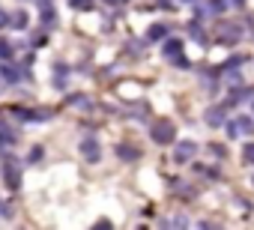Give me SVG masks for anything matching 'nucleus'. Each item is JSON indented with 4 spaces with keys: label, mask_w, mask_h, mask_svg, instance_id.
Here are the masks:
<instances>
[{
    "label": "nucleus",
    "mask_w": 254,
    "mask_h": 230,
    "mask_svg": "<svg viewBox=\"0 0 254 230\" xmlns=\"http://www.w3.org/2000/svg\"><path fill=\"white\" fill-rule=\"evenodd\" d=\"M3 182H6L12 191H18V185H21V171H18L15 165H3Z\"/></svg>",
    "instance_id": "4"
},
{
    "label": "nucleus",
    "mask_w": 254,
    "mask_h": 230,
    "mask_svg": "<svg viewBox=\"0 0 254 230\" xmlns=\"http://www.w3.org/2000/svg\"><path fill=\"white\" fill-rule=\"evenodd\" d=\"M168 36V24H156V27H150V33H147V39H165Z\"/></svg>",
    "instance_id": "9"
},
{
    "label": "nucleus",
    "mask_w": 254,
    "mask_h": 230,
    "mask_svg": "<svg viewBox=\"0 0 254 230\" xmlns=\"http://www.w3.org/2000/svg\"><path fill=\"white\" fill-rule=\"evenodd\" d=\"M230 3H236V6H242V3H245V0H230Z\"/></svg>",
    "instance_id": "17"
},
{
    "label": "nucleus",
    "mask_w": 254,
    "mask_h": 230,
    "mask_svg": "<svg viewBox=\"0 0 254 230\" xmlns=\"http://www.w3.org/2000/svg\"><path fill=\"white\" fill-rule=\"evenodd\" d=\"M224 6H227L224 0H215V3H212V9H218V12H224Z\"/></svg>",
    "instance_id": "15"
},
{
    "label": "nucleus",
    "mask_w": 254,
    "mask_h": 230,
    "mask_svg": "<svg viewBox=\"0 0 254 230\" xmlns=\"http://www.w3.org/2000/svg\"><path fill=\"white\" fill-rule=\"evenodd\" d=\"M81 156H84L87 162H99V156H102V150H99V141H96V138H87V141H81Z\"/></svg>",
    "instance_id": "3"
},
{
    "label": "nucleus",
    "mask_w": 254,
    "mask_h": 230,
    "mask_svg": "<svg viewBox=\"0 0 254 230\" xmlns=\"http://www.w3.org/2000/svg\"><path fill=\"white\" fill-rule=\"evenodd\" d=\"M108 3H126V0H108Z\"/></svg>",
    "instance_id": "18"
},
{
    "label": "nucleus",
    "mask_w": 254,
    "mask_h": 230,
    "mask_svg": "<svg viewBox=\"0 0 254 230\" xmlns=\"http://www.w3.org/2000/svg\"><path fill=\"white\" fill-rule=\"evenodd\" d=\"M117 156H120V159H126V162H135L141 153H138L135 147H129V144H120V147H117Z\"/></svg>",
    "instance_id": "8"
},
{
    "label": "nucleus",
    "mask_w": 254,
    "mask_h": 230,
    "mask_svg": "<svg viewBox=\"0 0 254 230\" xmlns=\"http://www.w3.org/2000/svg\"><path fill=\"white\" fill-rule=\"evenodd\" d=\"M203 117H206L209 126H224V111H221V108H209Z\"/></svg>",
    "instance_id": "7"
},
{
    "label": "nucleus",
    "mask_w": 254,
    "mask_h": 230,
    "mask_svg": "<svg viewBox=\"0 0 254 230\" xmlns=\"http://www.w3.org/2000/svg\"><path fill=\"white\" fill-rule=\"evenodd\" d=\"M0 57H3V60H6V57H12V45H9V42H3V39H0Z\"/></svg>",
    "instance_id": "14"
},
{
    "label": "nucleus",
    "mask_w": 254,
    "mask_h": 230,
    "mask_svg": "<svg viewBox=\"0 0 254 230\" xmlns=\"http://www.w3.org/2000/svg\"><path fill=\"white\" fill-rule=\"evenodd\" d=\"M242 159L254 165V144H245V147H242Z\"/></svg>",
    "instance_id": "13"
},
{
    "label": "nucleus",
    "mask_w": 254,
    "mask_h": 230,
    "mask_svg": "<svg viewBox=\"0 0 254 230\" xmlns=\"http://www.w3.org/2000/svg\"><path fill=\"white\" fill-rule=\"evenodd\" d=\"M0 75H3L9 84H15V81H18V75H15V69H12V66H3V69H0Z\"/></svg>",
    "instance_id": "12"
},
{
    "label": "nucleus",
    "mask_w": 254,
    "mask_h": 230,
    "mask_svg": "<svg viewBox=\"0 0 254 230\" xmlns=\"http://www.w3.org/2000/svg\"><path fill=\"white\" fill-rule=\"evenodd\" d=\"M69 6H72V9H81V12H87V9H93V0H69Z\"/></svg>",
    "instance_id": "11"
},
{
    "label": "nucleus",
    "mask_w": 254,
    "mask_h": 230,
    "mask_svg": "<svg viewBox=\"0 0 254 230\" xmlns=\"http://www.w3.org/2000/svg\"><path fill=\"white\" fill-rule=\"evenodd\" d=\"M3 24H9V15H6V12H0V27H3Z\"/></svg>",
    "instance_id": "16"
},
{
    "label": "nucleus",
    "mask_w": 254,
    "mask_h": 230,
    "mask_svg": "<svg viewBox=\"0 0 254 230\" xmlns=\"http://www.w3.org/2000/svg\"><path fill=\"white\" fill-rule=\"evenodd\" d=\"M180 54H183V42H180V39H168V42H165V57H168V60H177Z\"/></svg>",
    "instance_id": "6"
},
{
    "label": "nucleus",
    "mask_w": 254,
    "mask_h": 230,
    "mask_svg": "<svg viewBox=\"0 0 254 230\" xmlns=\"http://www.w3.org/2000/svg\"><path fill=\"white\" fill-rule=\"evenodd\" d=\"M254 123H248V117H239L236 123H230V135H251Z\"/></svg>",
    "instance_id": "5"
},
{
    "label": "nucleus",
    "mask_w": 254,
    "mask_h": 230,
    "mask_svg": "<svg viewBox=\"0 0 254 230\" xmlns=\"http://www.w3.org/2000/svg\"><path fill=\"white\" fill-rule=\"evenodd\" d=\"M9 21H12V27L24 30L27 27V12H15V15H9Z\"/></svg>",
    "instance_id": "10"
},
{
    "label": "nucleus",
    "mask_w": 254,
    "mask_h": 230,
    "mask_svg": "<svg viewBox=\"0 0 254 230\" xmlns=\"http://www.w3.org/2000/svg\"><path fill=\"white\" fill-rule=\"evenodd\" d=\"M150 138H153V144L168 147V144H174V138H177V126H174L171 120H159V123L150 126Z\"/></svg>",
    "instance_id": "1"
},
{
    "label": "nucleus",
    "mask_w": 254,
    "mask_h": 230,
    "mask_svg": "<svg viewBox=\"0 0 254 230\" xmlns=\"http://www.w3.org/2000/svg\"><path fill=\"white\" fill-rule=\"evenodd\" d=\"M194 153H197V144L194 141H180L174 147V159L177 162H189V159H194Z\"/></svg>",
    "instance_id": "2"
}]
</instances>
